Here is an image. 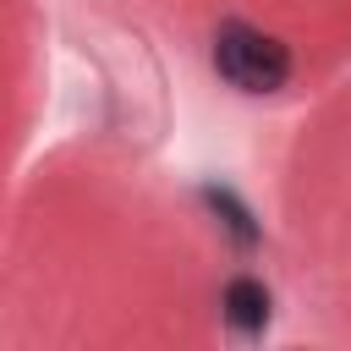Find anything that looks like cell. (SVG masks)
Returning a JSON list of instances; mask_svg holds the SVG:
<instances>
[{"label": "cell", "instance_id": "1", "mask_svg": "<svg viewBox=\"0 0 351 351\" xmlns=\"http://www.w3.org/2000/svg\"><path fill=\"white\" fill-rule=\"evenodd\" d=\"M214 71L241 93H274L291 77V49L247 22H225L214 33Z\"/></svg>", "mask_w": 351, "mask_h": 351}, {"label": "cell", "instance_id": "2", "mask_svg": "<svg viewBox=\"0 0 351 351\" xmlns=\"http://www.w3.org/2000/svg\"><path fill=\"white\" fill-rule=\"evenodd\" d=\"M219 307H225V324L236 335H263V324H269V291L258 280H247V274L219 291Z\"/></svg>", "mask_w": 351, "mask_h": 351}]
</instances>
